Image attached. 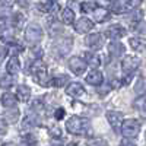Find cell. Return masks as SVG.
<instances>
[{"label": "cell", "instance_id": "1", "mask_svg": "<svg viewBox=\"0 0 146 146\" xmlns=\"http://www.w3.org/2000/svg\"><path fill=\"white\" fill-rule=\"evenodd\" d=\"M66 130L69 133L75 136H89L92 135V127L89 120L83 118V117H78L73 115L66 121Z\"/></svg>", "mask_w": 146, "mask_h": 146}, {"label": "cell", "instance_id": "2", "mask_svg": "<svg viewBox=\"0 0 146 146\" xmlns=\"http://www.w3.org/2000/svg\"><path fill=\"white\" fill-rule=\"evenodd\" d=\"M31 72L32 75L35 76L36 82H38L40 85H42V86H47L48 83V72H47V66L45 63L42 62V60H35V62L32 63V67H31Z\"/></svg>", "mask_w": 146, "mask_h": 146}, {"label": "cell", "instance_id": "3", "mask_svg": "<svg viewBox=\"0 0 146 146\" xmlns=\"http://www.w3.org/2000/svg\"><path fill=\"white\" fill-rule=\"evenodd\" d=\"M121 133L126 139H133L136 137L140 133V123L135 118H129L124 120L123 124H121Z\"/></svg>", "mask_w": 146, "mask_h": 146}, {"label": "cell", "instance_id": "4", "mask_svg": "<svg viewBox=\"0 0 146 146\" xmlns=\"http://www.w3.org/2000/svg\"><path fill=\"white\" fill-rule=\"evenodd\" d=\"M42 40V29L36 23H29L25 29V41L31 45H36Z\"/></svg>", "mask_w": 146, "mask_h": 146}, {"label": "cell", "instance_id": "5", "mask_svg": "<svg viewBox=\"0 0 146 146\" xmlns=\"http://www.w3.org/2000/svg\"><path fill=\"white\" fill-rule=\"evenodd\" d=\"M72 38H66V36H62V38H57L54 41V45H53V51H56V54L58 57H63L66 54L70 53L72 50Z\"/></svg>", "mask_w": 146, "mask_h": 146}, {"label": "cell", "instance_id": "6", "mask_svg": "<svg viewBox=\"0 0 146 146\" xmlns=\"http://www.w3.org/2000/svg\"><path fill=\"white\" fill-rule=\"evenodd\" d=\"M139 66H140V58H137L136 56H127L121 62V69L126 75H131Z\"/></svg>", "mask_w": 146, "mask_h": 146}, {"label": "cell", "instance_id": "7", "mask_svg": "<svg viewBox=\"0 0 146 146\" xmlns=\"http://www.w3.org/2000/svg\"><path fill=\"white\" fill-rule=\"evenodd\" d=\"M69 67H70V70L75 73V75L79 76V75H82V73H85L88 64H86V62H85L82 57L75 56V57H72V58L69 60Z\"/></svg>", "mask_w": 146, "mask_h": 146}, {"label": "cell", "instance_id": "8", "mask_svg": "<svg viewBox=\"0 0 146 146\" xmlns=\"http://www.w3.org/2000/svg\"><path fill=\"white\" fill-rule=\"evenodd\" d=\"M85 44H86L91 50L96 51V50H101L102 45H104V38H102V35L101 34H89L86 38H85Z\"/></svg>", "mask_w": 146, "mask_h": 146}, {"label": "cell", "instance_id": "9", "mask_svg": "<svg viewBox=\"0 0 146 146\" xmlns=\"http://www.w3.org/2000/svg\"><path fill=\"white\" fill-rule=\"evenodd\" d=\"M107 120H108V123L111 124V127L118 131V130H121V124H123V121H124V117L118 111H108Z\"/></svg>", "mask_w": 146, "mask_h": 146}, {"label": "cell", "instance_id": "10", "mask_svg": "<svg viewBox=\"0 0 146 146\" xmlns=\"http://www.w3.org/2000/svg\"><path fill=\"white\" fill-rule=\"evenodd\" d=\"M124 35H126L124 27L118 25V23L108 27V28L105 29V36H108L110 40H120V38H123Z\"/></svg>", "mask_w": 146, "mask_h": 146}, {"label": "cell", "instance_id": "11", "mask_svg": "<svg viewBox=\"0 0 146 146\" xmlns=\"http://www.w3.org/2000/svg\"><path fill=\"white\" fill-rule=\"evenodd\" d=\"M92 28H94V22L89 21L88 18H80V19H78V21L75 22V29H76V32H79V34H86V32H89Z\"/></svg>", "mask_w": 146, "mask_h": 146}, {"label": "cell", "instance_id": "12", "mask_svg": "<svg viewBox=\"0 0 146 146\" xmlns=\"http://www.w3.org/2000/svg\"><path fill=\"white\" fill-rule=\"evenodd\" d=\"M86 82H88L89 85H94V86H100V85L104 83V75H102L100 70L94 69V70H91V72L88 73Z\"/></svg>", "mask_w": 146, "mask_h": 146}, {"label": "cell", "instance_id": "13", "mask_svg": "<svg viewBox=\"0 0 146 146\" xmlns=\"http://www.w3.org/2000/svg\"><path fill=\"white\" fill-rule=\"evenodd\" d=\"M108 51L110 54H111L113 57H120V56H123L124 51H126V47L121 44V42H117V41H111L108 44Z\"/></svg>", "mask_w": 146, "mask_h": 146}, {"label": "cell", "instance_id": "14", "mask_svg": "<svg viewBox=\"0 0 146 146\" xmlns=\"http://www.w3.org/2000/svg\"><path fill=\"white\" fill-rule=\"evenodd\" d=\"M6 70H7L9 75H16V73H19V70H21V62H19V58L16 56H12L7 60Z\"/></svg>", "mask_w": 146, "mask_h": 146}, {"label": "cell", "instance_id": "15", "mask_svg": "<svg viewBox=\"0 0 146 146\" xmlns=\"http://www.w3.org/2000/svg\"><path fill=\"white\" fill-rule=\"evenodd\" d=\"M111 16V12L105 7H95L94 9V21L96 22H105Z\"/></svg>", "mask_w": 146, "mask_h": 146}, {"label": "cell", "instance_id": "16", "mask_svg": "<svg viewBox=\"0 0 146 146\" xmlns=\"http://www.w3.org/2000/svg\"><path fill=\"white\" fill-rule=\"evenodd\" d=\"M18 104V98L16 95H13L12 92H5L2 95V105L6 108H15Z\"/></svg>", "mask_w": 146, "mask_h": 146}, {"label": "cell", "instance_id": "17", "mask_svg": "<svg viewBox=\"0 0 146 146\" xmlns=\"http://www.w3.org/2000/svg\"><path fill=\"white\" fill-rule=\"evenodd\" d=\"M16 98L22 102H27L31 98V89L27 86V85H19L16 88Z\"/></svg>", "mask_w": 146, "mask_h": 146}, {"label": "cell", "instance_id": "18", "mask_svg": "<svg viewBox=\"0 0 146 146\" xmlns=\"http://www.w3.org/2000/svg\"><path fill=\"white\" fill-rule=\"evenodd\" d=\"M66 92H67L69 95H72V96H75V98H78V96H82V95H83L85 89H83V86H82L80 83L72 82V83H69V86L66 88Z\"/></svg>", "mask_w": 146, "mask_h": 146}, {"label": "cell", "instance_id": "19", "mask_svg": "<svg viewBox=\"0 0 146 146\" xmlns=\"http://www.w3.org/2000/svg\"><path fill=\"white\" fill-rule=\"evenodd\" d=\"M83 60L86 62V64L92 66V67H100L101 66V57L96 56L94 53H83Z\"/></svg>", "mask_w": 146, "mask_h": 146}, {"label": "cell", "instance_id": "20", "mask_svg": "<svg viewBox=\"0 0 146 146\" xmlns=\"http://www.w3.org/2000/svg\"><path fill=\"white\" fill-rule=\"evenodd\" d=\"M130 45L133 50H136L137 53H143L146 50V40L143 38H139V36H136V38H130Z\"/></svg>", "mask_w": 146, "mask_h": 146}, {"label": "cell", "instance_id": "21", "mask_svg": "<svg viewBox=\"0 0 146 146\" xmlns=\"http://www.w3.org/2000/svg\"><path fill=\"white\" fill-rule=\"evenodd\" d=\"M62 22L66 23V25H70V23L75 22V12H73L70 7H64L62 10Z\"/></svg>", "mask_w": 146, "mask_h": 146}, {"label": "cell", "instance_id": "22", "mask_svg": "<svg viewBox=\"0 0 146 146\" xmlns=\"http://www.w3.org/2000/svg\"><path fill=\"white\" fill-rule=\"evenodd\" d=\"M127 21L136 27L139 22H142V21H143V12H142L140 9H135V10H133L131 13L127 16Z\"/></svg>", "mask_w": 146, "mask_h": 146}, {"label": "cell", "instance_id": "23", "mask_svg": "<svg viewBox=\"0 0 146 146\" xmlns=\"http://www.w3.org/2000/svg\"><path fill=\"white\" fill-rule=\"evenodd\" d=\"M19 118V110L16 108H7V111L5 113V120L7 123H16Z\"/></svg>", "mask_w": 146, "mask_h": 146}, {"label": "cell", "instance_id": "24", "mask_svg": "<svg viewBox=\"0 0 146 146\" xmlns=\"http://www.w3.org/2000/svg\"><path fill=\"white\" fill-rule=\"evenodd\" d=\"M135 92L139 96H142V95L146 94V79L145 78H139L136 80V83H135Z\"/></svg>", "mask_w": 146, "mask_h": 146}, {"label": "cell", "instance_id": "25", "mask_svg": "<svg viewBox=\"0 0 146 146\" xmlns=\"http://www.w3.org/2000/svg\"><path fill=\"white\" fill-rule=\"evenodd\" d=\"M35 7H36V10H38L40 13H48V12L53 9L51 2H48V0H44V2H38Z\"/></svg>", "mask_w": 146, "mask_h": 146}, {"label": "cell", "instance_id": "26", "mask_svg": "<svg viewBox=\"0 0 146 146\" xmlns=\"http://www.w3.org/2000/svg\"><path fill=\"white\" fill-rule=\"evenodd\" d=\"M133 107H135L136 110H139V111L145 113V111H146V95L139 96V98L133 102Z\"/></svg>", "mask_w": 146, "mask_h": 146}, {"label": "cell", "instance_id": "27", "mask_svg": "<svg viewBox=\"0 0 146 146\" xmlns=\"http://www.w3.org/2000/svg\"><path fill=\"white\" fill-rule=\"evenodd\" d=\"M67 79H69V78H67L66 75H56V76L53 78L51 83L54 85V86H57V88H62V86H64V85H66Z\"/></svg>", "mask_w": 146, "mask_h": 146}, {"label": "cell", "instance_id": "28", "mask_svg": "<svg viewBox=\"0 0 146 146\" xmlns=\"http://www.w3.org/2000/svg\"><path fill=\"white\" fill-rule=\"evenodd\" d=\"M111 10L114 12V13H124V12H126V5L117 0V2H113Z\"/></svg>", "mask_w": 146, "mask_h": 146}, {"label": "cell", "instance_id": "29", "mask_svg": "<svg viewBox=\"0 0 146 146\" xmlns=\"http://www.w3.org/2000/svg\"><path fill=\"white\" fill-rule=\"evenodd\" d=\"M12 85H13V79H12V76H9V75H6V76H3L2 79H0V88L9 89Z\"/></svg>", "mask_w": 146, "mask_h": 146}, {"label": "cell", "instance_id": "30", "mask_svg": "<svg viewBox=\"0 0 146 146\" xmlns=\"http://www.w3.org/2000/svg\"><path fill=\"white\" fill-rule=\"evenodd\" d=\"M12 22H13V25L16 28H21L23 25V22H25V16H23L22 13H15L13 18H12Z\"/></svg>", "mask_w": 146, "mask_h": 146}, {"label": "cell", "instance_id": "31", "mask_svg": "<svg viewBox=\"0 0 146 146\" xmlns=\"http://www.w3.org/2000/svg\"><path fill=\"white\" fill-rule=\"evenodd\" d=\"M96 6H95V3L94 2H83V3H80V10L82 12H85V13H89V12H94V9H95Z\"/></svg>", "mask_w": 146, "mask_h": 146}, {"label": "cell", "instance_id": "32", "mask_svg": "<svg viewBox=\"0 0 146 146\" xmlns=\"http://www.w3.org/2000/svg\"><path fill=\"white\" fill-rule=\"evenodd\" d=\"M22 140H23V143L28 145V146H35V145H36V137H35L34 135H31V133H28V135L23 136Z\"/></svg>", "mask_w": 146, "mask_h": 146}, {"label": "cell", "instance_id": "33", "mask_svg": "<svg viewBox=\"0 0 146 146\" xmlns=\"http://www.w3.org/2000/svg\"><path fill=\"white\" fill-rule=\"evenodd\" d=\"M35 124H36V120H35V117H34V115H31V114H28V115L25 117V120H23V127L35 126Z\"/></svg>", "mask_w": 146, "mask_h": 146}, {"label": "cell", "instance_id": "34", "mask_svg": "<svg viewBox=\"0 0 146 146\" xmlns=\"http://www.w3.org/2000/svg\"><path fill=\"white\" fill-rule=\"evenodd\" d=\"M88 146H108V143L104 139H92V140H89Z\"/></svg>", "mask_w": 146, "mask_h": 146}, {"label": "cell", "instance_id": "35", "mask_svg": "<svg viewBox=\"0 0 146 146\" xmlns=\"http://www.w3.org/2000/svg\"><path fill=\"white\" fill-rule=\"evenodd\" d=\"M126 2H127V6H130V7H133V9H137V7L142 5L143 0H126Z\"/></svg>", "mask_w": 146, "mask_h": 146}, {"label": "cell", "instance_id": "36", "mask_svg": "<svg viewBox=\"0 0 146 146\" xmlns=\"http://www.w3.org/2000/svg\"><path fill=\"white\" fill-rule=\"evenodd\" d=\"M7 131V121L5 118H0V135H5Z\"/></svg>", "mask_w": 146, "mask_h": 146}, {"label": "cell", "instance_id": "37", "mask_svg": "<svg viewBox=\"0 0 146 146\" xmlns=\"http://www.w3.org/2000/svg\"><path fill=\"white\" fill-rule=\"evenodd\" d=\"M32 108H34V110H41V111H42L44 104L41 102V100H35V101L32 102Z\"/></svg>", "mask_w": 146, "mask_h": 146}, {"label": "cell", "instance_id": "38", "mask_svg": "<svg viewBox=\"0 0 146 146\" xmlns=\"http://www.w3.org/2000/svg\"><path fill=\"white\" fill-rule=\"evenodd\" d=\"M135 28H136L140 34H145V32H146V23L142 21V22H139V23H137V25H136Z\"/></svg>", "mask_w": 146, "mask_h": 146}, {"label": "cell", "instance_id": "39", "mask_svg": "<svg viewBox=\"0 0 146 146\" xmlns=\"http://www.w3.org/2000/svg\"><path fill=\"white\" fill-rule=\"evenodd\" d=\"M64 113H66L64 108H57V110H56V118H57V120H62V118L64 117Z\"/></svg>", "mask_w": 146, "mask_h": 146}, {"label": "cell", "instance_id": "40", "mask_svg": "<svg viewBox=\"0 0 146 146\" xmlns=\"http://www.w3.org/2000/svg\"><path fill=\"white\" fill-rule=\"evenodd\" d=\"M50 135H51V136H56V137H60L62 131H60L58 127H54V129H50Z\"/></svg>", "mask_w": 146, "mask_h": 146}, {"label": "cell", "instance_id": "41", "mask_svg": "<svg viewBox=\"0 0 146 146\" xmlns=\"http://www.w3.org/2000/svg\"><path fill=\"white\" fill-rule=\"evenodd\" d=\"M32 51H34V54H35V57H36V60H40V58H41V56L44 54V51L41 50V48H34V50H32Z\"/></svg>", "mask_w": 146, "mask_h": 146}, {"label": "cell", "instance_id": "42", "mask_svg": "<svg viewBox=\"0 0 146 146\" xmlns=\"http://www.w3.org/2000/svg\"><path fill=\"white\" fill-rule=\"evenodd\" d=\"M120 146H136V143H135V142H131L130 139H124L123 142L120 143Z\"/></svg>", "mask_w": 146, "mask_h": 146}, {"label": "cell", "instance_id": "43", "mask_svg": "<svg viewBox=\"0 0 146 146\" xmlns=\"http://www.w3.org/2000/svg\"><path fill=\"white\" fill-rule=\"evenodd\" d=\"M16 2L21 7H28L29 6V0H16Z\"/></svg>", "mask_w": 146, "mask_h": 146}, {"label": "cell", "instance_id": "44", "mask_svg": "<svg viewBox=\"0 0 146 146\" xmlns=\"http://www.w3.org/2000/svg\"><path fill=\"white\" fill-rule=\"evenodd\" d=\"M12 3H13V0H0V5H2L3 7L12 6Z\"/></svg>", "mask_w": 146, "mask_h": 146}, {"label": "cell", "instance_id": "45", "mask_svg": "<svg viewBox=\"0 0 146 146\" xmlns=\"http://www.w3.org/2000/svg\"><path fill=\"white\" fill-rule=\"evenodd\" d=\"M2 146H16L15 143H5V145H2Z\"/></svg>", "mask_w": 146, "mask_h": 146}, {"label": "cell", "instance_id": "46", "mask_svg": "<svg viewBox=\"0 0 146 146\" xmlns=\"http://www.w3.org/2000/svg\"><path fill=\"white\" fill-rule=\"evenodd\" d=\"M108 2H117V0H108Z\"/></svg>", "mask_w": 146, "mask_h": 146}, {"label": "cell", "instance_id": "47", "mask_svg": "<svg viewBox=\"0 0 146 146\" xmlns=\"http://www.w3.org/2000/svg\"><path fill=\"white\" fill-rule=\"evenodd\" d=\"M48 2H57V0H48Z\"/></svg>", "mask_w": 146, "mask_h": 146}]
</instances>
